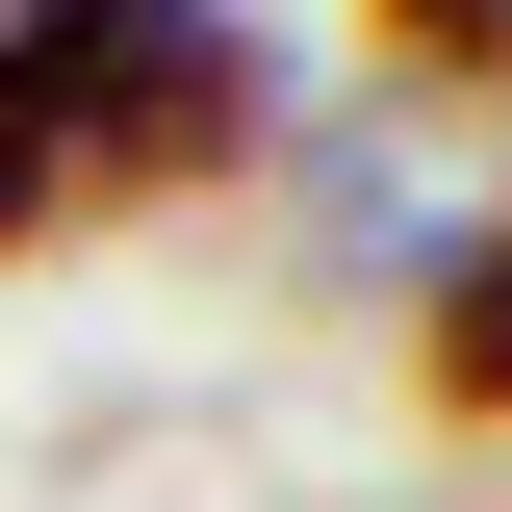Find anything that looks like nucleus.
Segmentation results:
<instances>
[{
  "instance_id": "1",
  "label": "nucleus",
  "mask_w": 512,
  "mask_h": 512,
  "mask_svg": "<svg viewBox=\"0 0 512 512\" xmlns=\"http://www.w3.org/2000/svg\"><path fill=\"white\" fill-rule=\"evenodd\" d=\"M0 103L52 154V205H180L256 154V52L231 0H0Z\"/></svg>"
},
{
  "instance_id": "2",
  "label": "nucleus",
  "mask_w": 512,
  "mask_h": 512,
  "mask_svg": "<svg viewBox=\"0 0 512 512\" xmlns=\"http://www.w3.org/2000/svg\"><path fill=\"white\" fill-rule=\"evenodd\" d=\"M436 410H512V231L436 282Z\"/></svg>"
},
{
  "instance_id": "3",
  "label": "nucleus",
  "mask_w": 512,
  "mask_h": 512,
  "mask_svg": "<svg viewBox=\"0 0 512 512\" xmlns=\"http://www.w3.org/2000/svg\"><path fill=\"white\" fill-rule=\"evenodd\" d=\"M359 26H384L410 77H487V103H512V0H359Z\"/></svg>"
},
{
  "instance_id": "4",
  "label": "nucleus",
  "mask_w": 512,
  "mask_h": 512,
  "mask_svg": "<svg viewBox=\"0 0 512 512\" xmlns=\"http://www.w3.org/2000/svg\"><path fill=\"white\" fill-rule=\"evenodd\" d=\"M26 231H77V205H52V154H26V103H0V256Z\"/></svg>"
}]
</instances>
